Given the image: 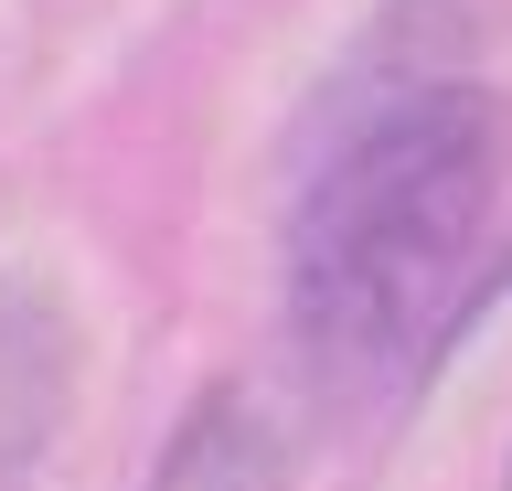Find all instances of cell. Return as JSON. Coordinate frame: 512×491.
<instances>
[{"mask_svg": "<svg viewBox=\"0 0 512 491\" xmlns=\"http://www.w3.org/2000/svg\"><path fill=\"white\" fill-rule=\"evenodd\" d=\"M502 97L470 75H395L288 214V321L320 363H406L459 310L491 203H502Z\"/></svg>", "mask_w": 512, "mask_h": 491, "instance_id": "obj_1", "label": "cell"}, {"mask_svg": "<svg viewBox=\"0 0 512 491\" xmlns=\"http://www.w3.org/2000/svg\"><path fill=\"white\" fill-rule=\"evenodd\" d=\"M75 374H86V321L64 310V289L32 267H0V491L32 481L64 438Z\"/></svg>", "mask_w": 512, "mask_h": 491, "instance_id": "obj_2", "label": "cell"}, {"mask_svg": "<svg viewBox=\"0 0 512 491\" xmlns=\"http://www.w3.org/2000/svg\"><path fill=\"white\" fill-rule=\"evenodd\" d=\"M299 449H288V417L256 385H203L192 417L171 427L150 491H288Z\"/></svg>", "mask_w": 512, "mask_h": 491, "instance_id": "obj_3", "label": "cell"}, {"mask_svg": "<svg viewBox=\"0 0 512 491\" xmlns=\"http://www.w3.org/2000/svg\"><path fill=\"white\" fill-rule=\"evenodd\" d=\"M491 278H502V289H512V267H491Z\"/></svg>", "mask_w": 512, "mask_h": 491, "instance_id": "obj_4", "label": "cell"}, {"mask_svg": "<svg viewBox=\"0 0 512 491\" xmlns=\"http://www.w3.org/2000/svg\"><path fill=\"white\" fill-rule=\"evenodd\" d=\"M502 491H512V481H502Z\"/></svg>", "mask_w": 512, "mask_h": 491, "instance_id": "obj_5", "label": "cell"}]
</instances>
